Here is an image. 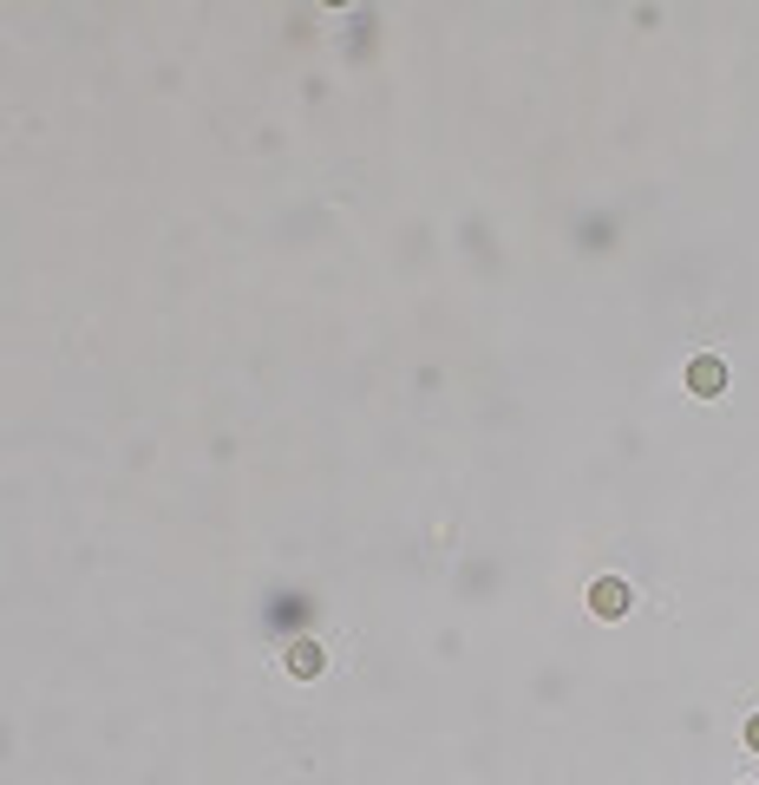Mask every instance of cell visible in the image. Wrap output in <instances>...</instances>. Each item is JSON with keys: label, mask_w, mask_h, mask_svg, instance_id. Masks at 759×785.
I'll list each match as a JSON object with an SVG mask.
<instances>
[{"label": "cell", "mask_w": 759, "mask_h": 785, "mask_svg": "<svg viewBox=\"0 0 759 785\" xmlns=\"http://www.w3.org/2000/svg\"><path fill=\"white\" fill-rule=\"evenodd\" d=\"M688 393H701V400L727 393V360H721V354H695V360H688Z\"/></svg>", "instance_id": "6da1fadb"}, {"label": "cell", "mask_w": 759, "mask_h": 785, "mask_svg": "<svg viewBox=\"0 0 759 785\" xmlns=\"http://www.w3.org/2000/svg\"><path fill=\"white\" fill-rule=\"evenodd\" d=\"M590 609H596V616H622V609H629V583H622V576H603V583L590 590Z\"/></svg>", "instance_id": "7a4b0ae2"}, {"label": "cell", "mask_w": 759, "mask_h": 785, "mask_svg": "<svg viewBox=\"0 0 759 785\" xmlns=\"http://www.w3.org/2000/svg\"><path fill=\"white\" fill-rule=\"evenodd\" d=\"M321 662H328V655H321V642H308V635H301V642H288V675H295V681H315V675H321Z\"/></svg>", "instance_id": "3957f363"}, {"label": "cell", "mask_w": 759, "mask_h": 785, "mask_svg": "<svg viewBox=\"0 0 759 785\" xmlns=\"http://www.w3.org/2000/svg\"><path fill=\"white\" fill-rule=\"evenodd\" d=\"M747 747H754V753H759V714H754V721H747Z\"/></svg>", "instance_id": "277c9868"}]
</instances>
